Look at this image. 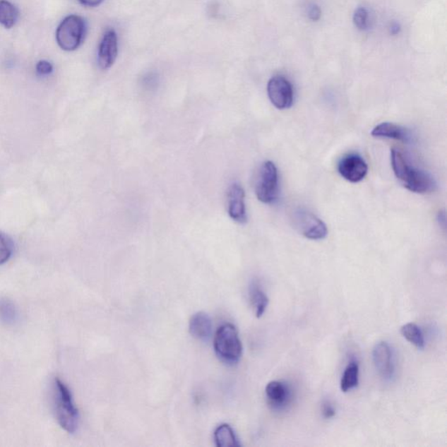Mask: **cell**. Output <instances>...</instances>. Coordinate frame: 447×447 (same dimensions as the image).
I'll list each match as a JSON object with an SVG mask.
<instances>
[{
  "label": "cell",
  "instance_id": "cell-1",
  "mask_svg": "<svg viewBox=\"0 0 447 447\" xmlns=\"http://www.w3.org/2000/svg\"><path fill=\"white\" fill-rule=\"evenodd\" d=\"M391 160L395 176L406 189L415 193H429L435 191L437 184L434 177L412 165L400 150H391Z\"/></svg>",
  "mask_w": 447,
  "mask_h": 447
},
{
  "label": "cell",
  "instance_id": "cell-2",
  "mask_svg": "<svg viewBox=\"0 0 447 447\" xmlns=\"http://www.w3.org/2000/svg\"><path fill=\"white\" fill-rule=\"evenodd\" d=\"M54 394L55 412L58 422L66 431L73 434L78 428V410L76 407L68 386L59 379H55Z\"/></svg>",
  "mask_w": 447,
  "mask_h": 447
},
{
  "label": "cell",
  "instance_id": "cell-3",
  "mask_svg": "<svg viewBox=\"0 0 447 447\" xmlns=\"http://www.w3.org/2000/svg\"><path fill=\"white\" fill-rule=\"evenodd\" d=\"M217 357L228 364H237L242 356V343L237 328L231 323L217 328L213 341Z\"/></svg>",
  "mask_w": 447,
  "mask_h": 447
},
{
  "label": "cell",
  "instance_id": "cell-4",
  "mask_svg": "<svg viewBox=\"0 0 447 447\" xmlns=\"http://www.w3.org/2000/svg\"><path fill=\"white\" fill-rule=\"evenodd\" d=\"M87 25L83 17L69 16L61 22L56 30V42L62 50L71 52L78 48L86 36Z\"/></svg>",
  "mask_w": 447,
  "mask_h": 447
},
{
  "label": "cell",
  "instance_id": "cell-5",
  "mask_svg": "<svg viewBox=\"0 0 447 447\" xmlns=\"http://www.w3.org/2000/svg\"><path fill=\"white\" fill-rule=\"evenodd\" d=\"M256 193L258 201L264 204H272L278 198V169L271 161L261 165L256 179Z\"/></svg>",
  "mask_w": 447,
  "mask_h": 447
},
{
  "label": "cell",
  "instance_id": "cell-6",
  "mask_svg": "<svg viewBox=\"0 0 447 447\" xmlns=\"http://www.w3.org/2000/svg\"><path fill=\"white\" fill-rule=\"evenodd\" d=\"M294 227L306 239L320 240L327 237L328 229L323 220L304 209L294 210Z\"/></svg>",
  "mask_w": 447,
  "mask_h": 447
},
{
  "label": "cell",
  "instance_id": "cell-7",
  "mask_svg": "<svg viewBox=\"0 0 447 447\" xmlns=\"http://www.w3.org/2000/svg\"><path fill=\"white\" fill-rule=\"evenodd\" d=\"M268 94L273 105L279 109H290L294 102L293 86L286 77L275 76L268 84Z\"/></svg>",
  "mask_w": 447,
  "mask_h": 447
},
{
  "label": "cell",
  "instance_id": "cell-8",
  "mask_svg": "<svg viewBox=\"0 0 447 447\" xmlns=\"http://www.w3.org/2000/svg\"><path fill=\"white\" fill-rule=\"evenodd\" d=\"M338 172L349 182L358 183L366 177L368 165L360 155L348 154L340 160Z\"/></svg>",
  "mask_w": 447,
  "mask_h": 447
},
{
  "label": "cell",
  "instance_id": "cell-9",
  "mask_svg": "<svg viewBox=\"0 0 447 447\" xmlns=\"http://www.w3.org/2000/svg\"><path fill=\"white\" fill-rule=\"evenodd\" d=\"M245 196V191L238 183L232 184L229 188L227 195L228 214L232 220L239 224L247 222Z\"/></svg>",
  "mask_w": 447,
  "mask_h": 447
},
{
  "label": "cell",
  "instance_id": "cell-10",
  "mask_svg": "<svg viewBox=\"0 0 447 447\" xmlns=\"http://www.w3.org/2000/svg\"><path fill=\"white\" fill-rule=\"evenodd\" d=\"M118 42L117 32L108 29L103 35L98 50V64L102 69H108L114 64L117 56Z\"/></svg>",
  "mask_w": 447,
  "mask_h": 447
},
{
  "label": "cell",
  "instance_id": "cell-11",
  "mask_svg": "<svg viewBox=\"0 0 447 447\" xmlns=\"http://www.w3.org/2000/svg\"><path fill=\"white\" fill-rule=\"evenodd\" d=\"M373 363L376 371L383 379H391L394 369L393 364V353L391 347L386 342L376 343L372 352Z\"/></svg>",
  "mask_w": 447,
  "mask_h": 447
},
{
  "label": "cell",
  "instance_id": "cell-12",
  "mask_svg": "<svg viewBox=\"0 0 447 447\" xmlns=\"http://www.w3.org/2000/svg\"><path fill=\"white\" fill-rule=\"evenodd\" d=\"M371 135L375 138L398 140L405 143L412 142L411 132L400 125L393 123H382L372 129Z\"/></svg>",
  "mask_w": 447,
  "mask_h": 447
},
{
  "label": "cell",
  "instance_id": "cell-13",
  "mask_svg": "<svg viewBox=\"0 0 447 447\" xmlns=\"http://www.w3.org/2000/svg\"><path fill=\"white\" fill-rule=\"evenodd\" d=\"M189 330L196 339L208 341L213 332L212 319L205 312L196 313L190 320Z\"/></svg>",
  "mask_w": 447,
  "mask_h": 447
},
{
  "label": "cell",
  "instance_id": "cell-14",
  "mask_svg": "<svg viewBox=\"0 0 447 447\" xmlns=\"http://www.w3.org/2000/svg\"><path fill=\"white\" fill-rule=\"evenodd\" d=\"M266 396L269 405L273 408L280 409L287 405L290 398V391L285 383L272 381L266 387Z\"/></svg>",
  "mask_w": 447,
  "mask_h": 447
},
{
  "label": "cell",
  "instance_id": "cell-15",
  "mask_svg": "<svg viewBox=\"0 0 447 447\" xmlns=\"http://www.w3.org/2000/svg\"><path fill=\"white\" fill-rule=\"evenodd\" d=\"M214 441L217 447H238L240 446L239 439L235 432L227 424H221L214 431Z\"/></svg>",
  "mask_w": 447,
  "mask_h": 447
},
{
  "label": "cell",
  "instance_id": "cell-16",
  "mask_svg": "<svg viewBox=\"0 0 447 447\" xmlns=\"http://www.w3.org/2000/svg\"><path fill=\"white\" fill-rule=\"evenodd\" d=\"M249 295L251 304L253 306L254 313H256L257 318H261L268 308V297L256 283H254L251 286Z\"/></svg>",
  "mask_w": 447,
  "mask_h": 447
},
{
  "label": "cell",
  "instance_id": "cell-17",
  "mask_svg": "<svg viewBox=\"0 0 447 447\" xmlns=\"http://www.w3.org/2000/svg\"><path fill=\"white\" fill-rule=\"evenodd\" d=\"M358 383H359V366L356 362H352L343 372L340 387L342 393H348L357 387Z\"/></svg>",
  "mask_w": 447,
  "mask_h": 447
},
{
  "label": "cell",
  "instance_id": "cell-18",
  "mask_svg": "<svg viewBox=\"0 0 447 447\" xmlns=\"http://www.w3.org/2000/svg\"><path fill=\"white\" fill-rule=\"evenodd\" d=\"M18 18L17 7L8 0H0V24L6 28H12Z\"/></svg>",
  "mask_w": 447,
  "mask_h": 447
},
{
  "label": "cell",
  "instance_id": "cell-19",
  "mask_svg": "<svg viewBox=\"0 0 447 447\" xmlns=\"http://www.w3.org/2000/svg\"><path fill=\"white\" fill-rule=\"evenodd\" d=\"M401 334L409 342L419 350H424L426 342L420 328L417 324L410 323L401 328Z\"/></svg>",
  "mask_w": 447,
  "mask_h": 447
},
{
  "label": "cell",
  "instance_id": "cell-20",
  "mask_svg": "<svg viewBox=\"0 0 447 447\" xmlns=\"http://www.w3.org/2000/svg\"><path fill=\"white\" fill-rule=\"evenodd\" d=\"M18 319V312L16 304L8 299L0 300V321L7 325H13Z\"/></svg>",
  "mask_w": 447,
  "mask_h": 447
},
{
  "label": "cell",
  "instance_id": "cell-21",
  "mask_svg": "<svg viewBox=\"0 0 447 447\" xmlns=\"http://www.w3.org/2000/svg\"><path fill=\"white\" fill-rule=\"evenodd\" d=\"M353 21L359 30H367L371 25L369 11L365 7H358L354 13Z\"/></svg>",
  "mask_w": 447,
  "mask_h": 447
},
{
  "label": "cell",
  "instance_id": "cell-22",
  "mask_svg": "<svg viewBox=\"0 0 447 447\" xmlns=\"http://www.w3.org/2000/svg\"><path fill=\"white\" fill-rule=\"evenodd\" d=\"M13 254V244L6 235L0 234V265L9 261Z\"/></svg>",
  "mask_w": 447,
  "mask_h": 447
},
{
  "label": "cell",
  "instance_id": "cell-23",
  "mask_svg": "<svg viewBox=\"0 0 447 447\" xmlns=\"http://www.w3.org/2000/svg\"><path fill=\"white\" fill-rule=\"evenodd\" d=\"M53 65L47 61H40L36 65V72L40 76H46L50 75L53 72Z\"/></svg>",
  "mask_w": 447,
  "mask_h": 447
},
{
  "label": "cell",
  "instance_id": "cell-24",
  "mask_svg": "<svg viewBox=\"0 0 447 447\" xmlns=\"http://www.w3.org/2000/svg\"><path fill=\"white\" fill-rule=\"evenodd\" d=\"M323 415L325 419H331L335 415V410L330 402H325L323 405Z\"/></svg>",
  "mask_w": 447,
  "mask_h": 447
},
{
  "label": "cell",
  "instance_id": "cell-25",
  "mask_svg": "<svg viewBox=\"0 0 447 447\" xmlns=\"http://www.w3.org/2000/svg\"><path fill=\"white\" fill-rule=\"evenodd\" d=\"M321 16V10L318 6H313L312 8L309 10V18L312 20H319Z\"/></svg>",
  "mask_w": 447,
  "mask_h": 447
},
{
  "label": "cell",
  "instance_id": "cell-26",
  "mask_svg": "<svg viewBox=\"0 0 447 447\" xmlns=\"http://www.w3.org/2000/svg\"><path fill=\"white\" fill-rule=\"evenodd\" d=\"M81 5L87 7H95L101 5L103 0H79Z\"/></svg>",
  "mask_w": 447,
  "mask_h": 447
}]
</instances>
